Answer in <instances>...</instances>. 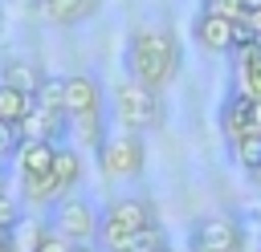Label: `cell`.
Wrapping results in <instances>:
<instances>
[{
    "label": "cell",
    "mask_w": 261,
    "mask_h": 252,
    "mask_svg": "<svg viewBox=\"0 0 261 252\" xmlns=\"http://www.w3.org/2000/svg\"><path fill=\"white\" fill-rule=\"evenodd\" d=\"M53 150L57 142H41V138H20L12 163H16V175H45L53 167Z\"/></svg>",
    "instance_id": "16"
},
{
    "label": "cell",
    "mask_w": 261,
    "mask_h": 252,
    "mask_svg": "<svg viewBox=\"0 0 261 252\" xmlns=\"http://www.w3.org/2000/svg\"><path fill=\"white\" fill-rule=\"evenodd\" d=\"M33 102H37V106H45V110H57V114H65V85H61V77H45V81L37 85Z\"/></svg>",
    "instance_id": "22"
},
{
    "label": "cell",
    "mask_w": 261,
    "mask_h": 252,
    "mask_svg": "<svg viewBox=\"0 0 261 252\" xmlns=\"http://www.w3.org/2000/svg\"><path fill=\"white\" fill-rule=\"evenodd\" d=\"M29 110H33V93L20 89V85L0 81V118H4V122H20Z\"/></svg>",
    "instance_id": "18"
},
{
    "label": "cell",
    "mask_w": 261,
    "mask_h": 252,
    "mask_svg": "<svg viewBox=\"0 0 261 252\" xmlns=\"http://www.w3.org/2000/svg\"><path fill=\"white\" fill-rule=\"evenodd\" d=\"M163 252H192V248H175V244H167V248H163Z\"/></svg>",
    "instance_id": "30"
},
{
    "label": "cell",
    "mask_w": 261,
    "mask_h": 252,
    "mask_svg": "<svg viewBox=\"0 0 261 252\" xmlns=\"http://www.w3.org/2000/svg\"><path fill=\"white\" fill-rule=\"evenodd\" d=\"M0 252H12V236L8 232H0Z\"/></svg>",
    "instance_id": "27"
},
{
    "label": "cell",
    "mask_w": 261,
    "mask_h": 252,
    "mask_svg": "<svg viewBox=\"0 0 261 252\" xmlns=\"http://www.w3.org/2000/svg\"><path fill=\"white\" fill-rule=\"evenodd\" d=\"M232 65H237V93L257 102L261 98V49L257 45H237L232 49Z\"/></svg>",
    "instance_id": "12"
},
{
    "label": "cell",
    "mask_w": 261,
    "mask_h": 252,
    "mask_svg": "<svg viewBox=\"0 0 261 252\" xmlns=\"http://www.w3.org/2000/svg\"><path fill=\"white\" fill-rule=\"evenodd\" d=\"M200 8H208V12H216V16H228V20H237V16L245 12L241 0H200Z\"/></svg>",
    "instance_id": "25"
},
{
    "label": "cell",
    "mask_w": 261,
    "mask_h": 252,
    "mask_svg": "<svg viewBox=\"0 0 261 252\" xmlns=\"http://www.w3.org/2000/svg\"><path fill=\"white\" fill-rule=\"evenodd\" d=\"M0 24H4V12H0Z\"/></svg>",
    "instance_id": "32"
},
{
    "label": "cell",
    "mask_w": 261,
    "mask_h": 252,
    "mask_svg": "<svg viewBox=\"0 0 261 252\" xmlns=\"http://www.w3.org/2000/svg\"><path fill=\"white\" fill-rule=\"evenodd\" d=\"M69 252H102V248H94V244H73Z\"/></svg>",
    "instance_id": "28"
},
{
    "label": "cell",
    "mask_w": 261,
    "mask_h": 252,
    "mask_svg": "<svg viewBox=\"0 0 261 252\" xmlns=\"http://www.w3.org/2000/svg\"><path fill=\"white\" fill-rule=\"evenodd\" d=\"M65 85V118H82V114H94L102 110L106 93H102V81L90 77V73H73V77H61Z\"/></svg>",
    "instance_id": "8"
},
{
    "label": "cell",
    "mask_w": 261,
    "mask_h": 252,
    "mask_svg": "<svg viewBox=\"0 0 261 252\" xmlns=\"http://www.w3.org/2000/svg\"><path fill=\"white\" fill-rule=\"evenodd\" d=\"M241 4H245V8H261V0H241Z\"/></svg>",
    "instance_id": "29"
},
{
    "label": "cell",
    "mask_w": 261,
    "mask_h": 252,
    "mask_svg": "<svg viewBox=\"0 0 261 252\" xmlns=\"http://www.w3.org/2000/svg\"><path fill=\"white\" fill-rule=\"evenodd\" d=\"M179 61H184V49L171 24H139L126 41V73L151 89L171 85L179 73Z\"/></svg>",
    "instance_id": "1"
},
{
    "label": "cell",
    "mask_w": 261,
    "mask_h": 252,
    "mask_svg": "<svg viewBox=\"0 0 261 252\" xmlns=\"http://www.w3.org/2000/svg\"><path fill=\"white\" fill-rule=\"evenodd\" d=\"M4 187H8V179H4V163H0V191H4Z\"/></svg>",
    "instance_id": "31"
},
{
    "label": "cell",
    "mask_w": 261,
    "mask_h": 252,
    "mask_svg": "<svg viewBox=\"0 0 261 252\" xmlns=\"http://www.w3.org/2000/svg\"><path fill=\"white\" fill-rule=\"evenodd\" d=\"M69 130L86 142V146H94V150H102V142H106V114L102 110H94V114H82V118H69Z\"/></svg>",
    "instance_id": "19"
},
{
    "label": "cell",
    "mask_w": 261,
    "mask_h": 252,
    "mask_svg": "<svg viewBox=\"0 0 261 252\" xmlns=\"http://www.w3.org/2000/svg\"><path fill=\"white\" fill-rule=\"evenodd\" d=\"M220 130H224L228 142H237V138H245L253 130V102L245 93L232 89V98H224V106H220Z\"/></svg>",
    "instance_id": "14"
},
{
    "label": "cell",
    "mask_w": 261,
    "mask_h": 252,
    "mask_svg": "<svg viewBox=\"0 0 261 252\" xmlns=\"http://www.w3.org/2000/svg\"><path fill=\"white\" fill-rule=\"evenodd\" d=\"M69 248H73V244H69L65 236H57V232L49 228V236L41 240V248H37V252H69Z\"/></svg>",
    "instance_id": "26"
},
{
    "label": "cell",
    "mask_w": 261,
    "mask_h": 252,
    "mask_svg": "<svg viewBox=\"0 0 261 252\" xmlns=\"http://www.w3.org/2000/svg\"><path fill=\"white\" fill-rule=\"evenodd\" d=\"M45 77H49V73H45V65H41V57H33V53H8V57L0 61V81L20 85V89H29V93H37V85H41Z\"/></svg>",
    "instance_id": "10"
},
{
    "label": "cell",
    "mask_w": 261,
    "mask_h": 252,
    "mask_svg": "<svg viewBox=\"0 0 261 252\" xmlns=\"http://www.w3.org/2000/svg\"><path fill=\"white\" fill-rule=\"evenodd\" d=\"M49 175L57 179L61 195H69L73 187H82V179H86V163H82V150H77V146H65V142H57Z\"/></svg>",
    "instance_id": "13"
},
{
    "label": "cell",
    "mask_w": 261,
    "mask_h": 252,
    "mask_svg": "<svg viewBox=\"0 0 261 252\" xmlns=\"http://www.w3.org/2000/svg\"><path fill=\"white\" fill-rule=\"evenodd\" d=\"M192 37H196V45L204 53H232L237 49V20L200 8L196 20H192Z\"/></svg>",
    "instance_id": "7"
},
{
    "label": "cell",
    "mask_w": 261,
    "mask_h": 252,
    "mask_svg": "<svg viewBox=\"0 0 261 252\" xmlns=\"http://www.w3.org/2000/svg\"><path fill=\"white\" fill-rule=\"evenodd\" d=\"M98 163H102V175L106 179H139L143 167H147V142L139 130H126L118 126L114 134H106L102 150H98Z\"/></svg>",
    "instance_id": "4"
},
{
    "label": "cell",
    "mask_w": 261,
    "mask_h": 252,
    "mask_svg": "<svg viewBox=\"0 0 261 252\" xmlns=\"http://www.w3.org/2000/svg\"><path fill=\"white\" fill-rule=\"evenodd\" d=\"M20 138H41V142H65V130H69V118L57 114V110H45L33 102V110L16 122Z\"/></svg>",
    "instance_id": "9"
},
{
    "label": "cell",
    "mask_w": 261,
    "mask_h": 252,
    "mask_svg": "<svg viewBox=\"0 0 261 252\" xmlns=\"http://www.w3.org/2000/svg\"><path fill=\"white\" fill-rule=\"evenodd\" d=\"M16 195L24 207H53L61 199V187L49 171L45 175H16Z\"/></svg>",
    "instance_id": "15"
},
{
    "label": "cell",
    "mask_w": 261,
    "mask_h": 252,
    "mask_svg": "<svg viewBox=\"0 0 261 252\" xmlns=\"http://www.w3.org/2000/svg\"><path fill=\"white\" fill-rule=\"evenodd\" d=\"M24 215V203H20V195H12L8 187L0 191V232H8L16 219Z\"/></svg>",
    "instance_id": "23"
},
{
    "label": "cell",
    "mask_w": 261,
    "mask_h": 252,
    "mask_svg": "<svg viewBox=\"0 0 261 252\" xmlns=\"http://www.w3.org/2000/svg\"><path fill=\"white\" fill-rule=\"evenodd\" d=\"M171 240H167V228L163 224H147L139 232H130V240L118 248V252H163Z\"/></svg>",
    "instance_id": "21"
},
{
    "label": "cell",
    "mask_w": 261,
    "mask_h": 252,
    "mask_svg": "<svg viewBox=\"0 0 261 252\" xmlns=\"http://www.w3.org/2000/svg\"><path fill=\"white\" fill-rule=\"evenodd\" d=\"M8 236H12V252H37L41 240L49 236V219L45 215H20L8 228Z\"/></svg>",
    "instance_id": "17"
},
{
    "label": "cell",
    "mask_w": 261,
    "mask_h": 252,
    "mask_svg": "<svg viewBox=\"0 0 261 252\" xmlns=\"http://www.w3.org/2000/svg\"><path fill=\"white\" fill-rule=\"evenodd\" d=\"M192 252H245V224L237 215H200L192 224Z\"/></svg>",
    "instance_id": "6"
},
{
    "label": "cell",
    "mask_w": 261,
    "mask_h": 252,
    "mask_svg": "<svg viewBox=\"0 0 261 252\" xmlns=\"http://www.w3.org/2000/svg\"><path fill=\"white\" fill-rule=\"evenodd\" d=\"M33 8L53 24H86L90 16H98L102 0H33Z\"/></svg>",
    "instance_id": "11"
},
{
    "label": "cell",
    "mask_w": 261,
    "mask_h": 252,
    "mask_svg": "<svg viewBox=\"0 0 261 252\" xmlns=\"http://www.w3.org/2000/svg\"><path fill=\"white\" fill-rule=\"evenodd\" d=\"M16 146H20V130H16V122H4V118H0V163H12Z\"/></svg>",
    "instance_id": "24"
},
{
    "label": "cell",
    "mask_w": 261,
    "mask_h": 252,
    "mask_svg": "<svg viewBox=\"0 0 261 252\" xmlns=\"http://www.w3.org/2000/svg\"><path fill=\"white\" fill-rule=\"evenodd\" d=\"M147 224H159V211H155V199L143 195V191H126V195H114L106 199L102 215H98V248L102 252H118L130 232L147 228Z\"/></svg>",
    "instance_id": "2"
},
{
    "label": "cell",
    "mask_w": 261,
    "mask_h": 252,
    "mask_svg": "<svg viewBox=\"0 0 261 252\" xmlns=\"http://www.w3.org/2000/svg\"><path fill=\"white\" fill-rule=\"evenodd\" d=\"M110 114H114V122H118V126L147 134V130H155V126L163 122L159 89H151V85H143L139 77H130V73H126L122 81H114V85H110Z\"/></svg>",
    "instance_id": "3"
},
{
    "label": "cell",
    "mask_w": 261,
    "mask_h": 252,
    "mask_svg": "<svg viewBox=\"0 0 261 252\" xmlns=\"http://www.w3.org/2000/svg\"><path fill=\"white\" fill-rule=\"evenodd\" d=\"M232 146V163L245 171V175H257L261 171V134L257 130H249L245 138H237V142H228Z\"/></svg>",
    "instance_id": "20"
},
{
    "label": "cell",
    "mask_w": 261,
    "mask_h": 252,
    "mask_svg": "<svg viewBox=\"0 0 261 252\" xmlns=\"http://www.w3.org/2000/svg\"><path fill=\"white\" fill-rule=\"evenodd\" d=\"M49 228L57 232V236H65L69 244H94V236H98V211H94V203L86 199V195H61L53 207H49Z\"/></svg>",
    "instance_id": "5"
}]
</instances>
